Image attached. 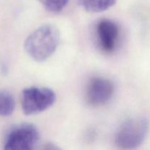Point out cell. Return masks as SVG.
<instances>
[{
  "instance_id": "6da1fadb",
  "label": "cell",
  "mask_w": 150,
  "mask_h": 150,
  "mask_svg": "<svg viewBox=\"0 0 150 150\" xmlns=\"http://www.w3.org/2000/svg\"><path fill=\"white\" fill-rule=\"evenodd\" d=\"M59 42V32L55 26L44 24L32 32L25 40L28 55L38 62H43L54 54Z\"/></svg>"
},
{
  "instance_id": "7a4b0ae2",
  "label": "cell",
  "mask_w": 150,
  "mask_h": 150,
  "mask_svg": "<svg viewBox=\"0 0 150 150\" xmlns=\"http://www.w3.org/2000/svg\"><path fill=\"white\" fill-rule=\"evenodd\" d=\"M149 130V122L144 117L127 120L117 130L115 145L121 150H134L144 142Z\"/></svg>"
},
{
  "instance_id": "3957f363",
  "label": "cell",
  "mask_w": 150,
  "mask_h": 150,
  "mask_svg": "<svg viewBox=\"0 0 150 150\" xmlns=\"http://www.w3.org/2000/svg\"><path fill=\"white\" fill-rule=\"evenodd\" d=\"M39 139V131L34 125H18L12 127L6 135L3 150H36Z\"/></svg>"
},
{
  "instance_id": "277c9868",
  "label": "cell",
  "mask_w": 150,
  "mask_h": 150,
  "mask_svg": "<svg viewBox=\"0 0 150 150\" xmlns=\"http://www.w3.org/2000/svg\"><path fill=\"white\" fill-rule=\"evenodd\" d=\"M56 100V93L49 88L38 86L26 88L22 91V110L26 115L39 114L51 108Z\"/></svg>"
},
{
  "instance_id": "5b68a950",
  "label": "cell",
  "mask_w": 150,
  "mask_h": 150,
  "mask_svg": "<svg viewBox=\"0 0 150 150\" xmlns=\"http://www.w3.org/2000/svg\"><path fill=\"white\" fill-rule=\"evenodd\" d=\"M94 33L100 51L105 54L115 51L120 38V28L117 22L108 18L100 19L95 25Z\"/></svg>"
},
{
  "instance_id": "8992f818",
  "label": "cell",
  "mask_w": 150,
  "mask_h": 150,
  "mask_svg": "<svg viewBox=\"0 0 150 150\" xmlns=\"http://www.w3.org/2000/svg\"><path fill=\"white\" fill-rule=\"evenodd\" d=\"M115 91L114 83L104 77H93L89 81L85 91V100L89 105L100 106L109 102Z\"/></svg>"
},
{
  "instance_id": "52a82bcc",
  "label": "cell",
  "mask_w": 150,
  "mask_h": 150,
  "mask_svg": "<svg viewBox=\"0 0 150 150\" xmlns=\"http://www.w3.org/2000/svg\"><path fill=\"white\" fill-rule=\"evenodd\" d=\"M117 0H79V4L89 13H100L113 7Z\"/></svg>"
},
{
  "instance_id": "ba28073f",
  "label": "cell",
  "mask_w": 150,
  "mask_h": 150,
  "mask_svg": "<svg viewBox=\"0 0 150 150\" xmlns=\"http://www.w3.org/2000/svg\"><path fill=\"white\" fill-rule=\"evenodd\" d=\"M16 102L13 95L6 90H0V117H10L14 112Z\"/></svg>"
},
{
  "instance_id": "9c48e42d",
  "label": "cell",
  "mask_w": 150,
  "mask_h": 150,
  "mask_svg": "<svg viewBox=\"0 0 150 150\" xmlns=\"http://www.w3.org/2000/svg\"><path fill=\"white\" fill-rule=\"evenodd\" d=\"M44 8L51 13H59L67 6L69 0H38Z\"/></svg>"
},
{
  "instance_id": "30bf717a",
  "label": "cell",
  "mask_w": 150,
  "mask_h": 150,
  "mask_svg": "<svg viewBox=\"0 0 150 150\" xmlns=\"http://www.w3.org/2000/svg\"><path fill=\"white\" fill-rule=\"evenodd\" d=\"M36 150H62L57 146L56 144L53 143H45L44 144L41 145L40 147L37 148Z\"/></svg>"
}]
</instances>
